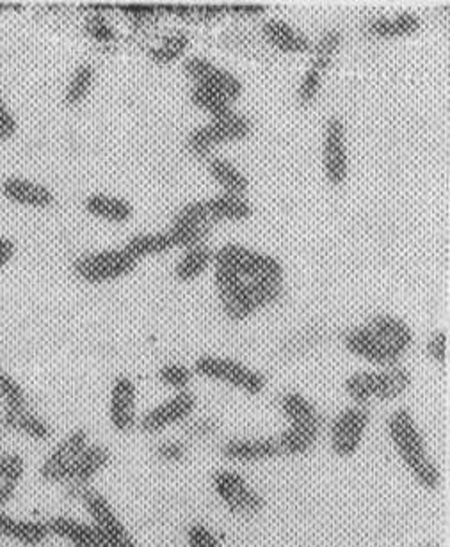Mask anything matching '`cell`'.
Returning a JSON list of instances; mask_svg holds the SVG:
<instances>
[{"label":"cell","mask_w":450,"mask_h":547,"mask_svg":"<svg viewBox=\"0 0 450 547\" xmlns=\"http://www.w3.org/2000/svg\"><path fill=\"white\" fill-rule=\"evenodd\" d=\"M411 343L413 333L408 324L390 315L370 318L365 326L356 327L344 336V345L353 356L379 366L399 363Z\"/></svg>","instance_id":"1"},{"label":"cell","mask_w":450,"mask_h":547,"mask_svg":"<svg viewBox=\"0 0 450 547\" xmlns=\"http://www.w3.org/2000/svg\"><path fill=\"white\" fill-rule=\"evenodd\" d=\"M386 432L404 468L422 489L434 492L442 484V473L427 452L426 439L408 409H397L386 421Z\"/></svg>","instance_id":"2"},{"label":"cell","mask_w":450,"mask_h":547,"mask_svg":"<svg viewBox=\"0 0 450 547\" xmlns=\"http://www.w3.org/2000/svg\"><path fill=\"white\" fill-rule=\"evenodd\" d=\"M79 501L86 508L91 524L100 535L104 547H139L129 528L114 510L111 501L107 500L102 492L88 487L82 492Z\"/></svg>","instance_id":"3"},{"label":"cell","mask_w":450,"mask_h":547,"mask_svg":"<svg viewBox=\"0 0 450 547\" xmlns=\"http://www.w3.org/2000/svg\"><path fill=\"white\" fill-rule=\"evenodd\" d=\"M212 487L217 498L230 514L239 517L257 516L266 505L264 496L234 469H219L212 475Z\"/></svg>","instance_id":"4"},{"label":"cell","mask_w":450,"mask_h":547,"mask_svg":"<svg viewBox=\"0 0 450 547\" xmlns=\"http://www.w3.org/2000/svg\"><path fill=\"white\" fill-rule=\"evenodd\" d=\"M194 370L205 379L241 389L246 395H260L266 389V377L262 373L228 357H200L194 363Z\"/></svg>","instance_id":"5"},{"label":"cell","mask_w":450,"mask_h":547,"mask_svg":"<svg viewBox=\"0 0 450 547\" xmlns=\"http://www.w3.org/2000/svg\"><path fill=\"white\" fill-rule=\"evenodd\" d=\"M134 260L125 249H107L98 253L84 254L73 262V272L77 278L91 283L102 285L130 274L137 267Z\"/></svg>","instance_id":"6"},{"label":"cell","mask_w":450,"mask_h":547,"mask_svg":"<svg viewBox=\"0 0 450 547\" xmlns=\"http://www.w3.org/2000/svg\"><path fill=\"white\" fill-rule=\"evenodd\" d=\"M251 134L250 119L244 118L241 114L230 112L228 116L221 119H214L210 125L196 128L187 137V148L198 159L209 157L210 151L217 144L232 143L241 141Z\"/></svg>","instance_id":"7"},{"label":"cell","mask_w":450,"mask_h":547,"mask_svg":"<svg viewBox=\"0 0 450 547\" xmlns=\"http://www.w3.org/2000/svg\"><path fill=\"white\" fill-rule=\"evenodd\" d=\"M216 267L232 270L239 276H248V278H276L282 279L283 267L269 254L258 253L248 247L239 246V244H228L217 251Z\"/></svg>","instance_id":"8"},{"label":"cell","mask_w":450,"mask_h":547,"mask_svg":"<svg viewBox=\"0 0 450 547\" xmlns=\"http://www.w3.org/2000/svg\"><path fill=\"white\" fill-rule=\"evenodd\" d=\"M370 413L365 405H351L331 423V452L340 459H349L362 448L363 439L369 429Z\"/></svg>","instance_id":"9"},{"label":"cell","mask_w":450,"mask_h":547,"mask_svg":"<svg viewBox=\"0 0 450 547\" xmlns=\"http://www.w3.org/2000/svg\"><path fill=\"white\" fill-rule=\"evenodd\" d=\"M91 443L88 430L75 429L63 437L50 450L49 455L40 464V478L52 485H65L72 475L73 466L81 457L84 448Z\"/></svg>","instance_id":"10"},{"label":"cell","mask_w":450,"mask_h":547,"mask_svg":"<svg viewBox=\"0 0 450 547\" xmlns=\"http://www.w3.org/2000/svg\"><path fill=\"white\" fill-rule=\"evenodd\" d=\"M198 400L191 391H178L175 397L164 400L162 404L155 405L152 411L137 420V427L141 432L155 436L161 434L169 427H175L178 423H184L193 416Z\"/></svg>","instance_id":"11"},{"label":"cell","mask_w":450,"mask_h":547,"mask_svg":"<svg viewBox=\"0 0 450 547\" xmlns=\"http://www.w3.org/2000/svg\"><path fill=\"white\" fill-rule=\"evenodd\" d=\"M111 450L100 443H89L81 457L75 462L72 469V475L68 478L63 487L66 489V494L79 501L82 492L91 487V482L111 464Z\"/></svg>","instance_id":"12"},{"label":"cell","mask_w":450,"mask_h":547,"mask_svg":"<svg viewBox=\"0 0 450 547\" xmlns=\"http://www.w3.org/2000/svg\"><path fill=\"white\" fill-rule=\"evenodd\" d=\"M185 73L196 82V86L214 91L223 96L226 102H234L242 93V84L235 79L232 73L217 68L216 64L210 63L203 57H191L184 64Z\"/></svg>","instance_id":"13"},{"label":"cell","mask_w":450,"mask_h":547,"mask_svg":"<svg viewBox=\"0 0 450 547\" xmlns=\"http://www.w3.org/2000/svg\"><path fill=\"white\" fill-rule=\"evenodd\" d=\"M109 421L120 434H129L137 427V389L130 377H116L109 397Z\"/></svg>","instance_id":"14"},{"label":"cell","mask_w":450,"mask_h":547,"mask_svg":"<svg viewBox=\"0 0 450 547\" xmlns=\"http://www.w3.org/2000/svg\"><path fill=\"white\" fill-rule=\"evenodd\" d=\"M216 288L226 317L242 322L251 317L255 308L246 294V281L232 270L216 267Z\"/></svg>","instance_id":"15"},{"label":"cell","mask_w":450,"mask_h":547,"mask_svg":"<svg viewBox=\"0 0 450 547\" xmlns=\"http://www.w3.org/2000/svg\"><path fill=\"white\" fill-rule=\"evenodd\" d=\"M346 127L342 119L331 118L324 134V173L331 185H342L347 180Z\"/></svg>","instance_id":"16"},{"label":"cell","mask_w":450,"mask_h":547,"mask_svg":"<svg viewBox=\"0 0 450 547\" xmlns=\"http://www.w3.org/2000/svg\"><path fill=\"white\" fill-rule=\"evenodd\" d=\"M0 194L6 201L17 207L34 208L43 210L54 205V192L43 183L34 182L24 176H8L0 183Z\"/></svg>","instance_id":"17"},{"label":"cell","mask_w":450,"mask_h":547,"mask_svg":"<svg viewBox=\"0 0 450 547\" xmlns=\"http://www.w3.org/2000/svg\"><path fill=\"white\" fill-rule=\"evenodd\" d=\"M221 455L228 462L255 464L280 457V446L276 437H235L221 446Z\"/></svg>","instance_id":"18"},{"label":"cell","mask_w":450,"mask_h":547,"mask_svg":"<svg viewBox=\"0 0 450 547\" xmlns=\"http://www.w3.org/2000/svg\"><path fill=\"white\" fill-rule=\"evenodd\" d=\"M0 425L9 432L20 434V436L27 437L36 443H45L54 434L49 421L40 414L34 413L29 405L15 407V409H4L2 416H0Z\"/></svg>","instance_id":"19"},{"label":"cell","mask_w":450,"mask_h":547,"mask_svg":"<svg viewBox=\"0 0 450 547\" xmlns=\"http://www.w3.org/2000/svg\"><path fill=\"white\" fill-rule=\"evenodd\" d=\"M50 537L65 540L72 547H104L93 524L72 516H54L49 521Z\"/></svg>","instance_id":"20"},{"label":"cell","mask_w":450,"mask_h":547,"mask_svg":"<svg viewBox=\"0 0 450 547\" xmlns=\"http://www.w3.org/2000/svg\"><path fill=\"white\" fill-rule=\"evenodd\" d=\"M322 423H289V427L276 437L280 453L287 457H301L314 450L321 436Z\"/></svg>","instance_id":"21"},{"label":"cell","mask_w":450,"mask_h":547,"mask_svg":"<svg viewBox=\"0 0 450 547\" xmlns=\"http://www.w3.org/2000/svg\"><path fill=\"white\" fill-rule=\"evenodd\" d=\"M25 476V459L18 452H4L0 457V508H6L15 501L18 487Z\"/></svg>","instance_id":"22"},{"label":"cell","mask_w":450,"mask_h":547,"mask_svg":"<svg viewBox=\"0 0 450 547\" xmlns=\"http://www.w3.org/2000/svg\"><path fill=\"white\" fill-rule=\"evenodd\" d=\"M411 386V373L401 363L383 366V370L376 372V400L392 402L402 397Z\"/></svg>","instance_id":"23"},{"label":"cell","mask_w":450,"mask_h":547,"mask_svg":"<svg viewBox=\"0 0 450 547\" xmlns=\"http://www.w3.org/2000/svg\"><path fill=\"white\" fill-rule=\"evenodd\" d=\"M264 36L274 48L287 52V54H303L312 48V43L305 34L296 31L283 20H269L264 25Z\"/></svg>","instance_id":"24"},{"label":"cell","mask_w":450,"mask_h":547,"mask_svg":"<svg viewBox=\"0 0 450 547\" xmlns=\"http://www.w3.org/2000/svg\"><path fill=\"white\" fill-rule=\"evenodd\" d=\"M84 208L89 215L102 219L107 222H127L129 221L134 210L129 201L125 199L116 198V196H109V194H93L84 201Z\"/></svg>","instance_id":"25"},{"label":"cell","mask_w":450,"mask_h":547,"mask_svg":"<svg viewBox=\"0 0 450 547\" xmlns=\"http://www.w3.org/2000/svg\"><path fill=\"white\" fill-rule=\"evenodd\" d=\"M207 212H209L210 221H244L250 217L253 208L250 203L242 196H217V198L207 199Z\"/></svg>","instance_id":"26"},{"label":"cell","mask_w":450,"mask_h":547,"mask_svg":"<svg viewBox=\"0 0 450 547\" xmlns=\"http://www.w3.org/2000/svg\"><path fill=\"white\" fill-rule=\"evenodd\" d=\"M50 539L49 524L41 519L15 517L9 540L24 547H40Z\"/></svg>","instance_id":"27"},{"label":"cell","mask_w":450,"mask_h":547,"mask_svg":"<svg viewBox=\"0 0 450 547\" xmlns=\"http://www.w3.org/2000/svg\"><path fill=\"white\" fill-rule=\"evenodd\" d=\"M418 27H420V20L417 16L404 13V15L394 16V18L372 20L369 24V32L376 38L388 40V38L410 36L413 32L418 31Z\"/></svg>","instance_id":"28"},{"label":"cell","mask_w":450,"mask_h":547,"mask_svg":"<svg viewBox=\"0 0 450 547\" xmlns=\"http://www.w3.org/2000/svg\"><path fill=\"white\" fill-rule=\"evenodd\" d=\"M175 247L169 233H143L130 238L127 246L123 247L134 260H143L146 256L168 253Z\"/></svg>","instance_id":"29"},{"label":"cell","mask_w":450,"mask_h":547,"mask_svg":"<svg viewBox=\"0 0 450 547\" xmlns=\"http://www.w3.org/2000/svg\"><path fill=\"white\" fill-rule=\"evenodd\" d=\"M209 171L212 178L225 189L226 194L242 196L250 189L248 178L242 175L241 171L234 164H230L228 160H210Z\"/></svg>","instance_id":"30"},{"label":"cell","mask_w":450,"mask_h":547,"mask_svg":"<svg viewBox=\"0 0 450 547\" xmlns=\"http://www.w3.org/2000/svg\"><path fill=\"white\" fill-rule=\"evenodd\" d=\"M280 407L289 423H322L317 407L298 391L285 393L280 400Z\"/></svg>","instance_id":"31"},{"label":"cell","mask_w":450,"mask_h":547,"mask_svg":"<svg viewBox=\"0 0 450 547\" xmlns=\"http://www.w3.org/2000/svg\"><path fill=\"white\" fill-rule=\"evenodd\" d=\"M246 294L250 297L251 306L258 308H266L283 295L282 279L276 278H253L246 283Z\"/></svg>","instance_id":"32"},{"label":"cell","mask_w":450,"mask_h":547,"mask_svg":"<svg viewBox=\"0 0 450 547\" xmlns=\"http://www.w3.org/2000/svg\"><path fill=\"white\" fill-rule=\"evenodd\" d=\"M210 260H212V251L209 247H205L203 244L189 247L187 253L182 256V260L178 262L175 276H177L178 281L189 283V281H193L200 274H203V270L207 269Z\"/></svg>","instance_id":"33"},{"label":"cell","mask_w":450,"mask_h":547,"mask_svg":"<svg viewBox=\"0 0 450 547\" xmlns=\"http://www.w3.org/2000/svg\"><path fill=\"white\" fill-rule=\"evenodd\" d=\"M95 84V68L91 64H81L68 80L65 91V104L77 107L88 98Z\"/></svg>","instance_id":"34"},{"label":"cell","mask_w":450,"mask_h":547,"mask_svg":"<svg viewBox=\"0 0 450 547\" xmlns=\"http://www.w3.org/2000/svg\"><path fill=\"white\" fill-rule=\"evenodd\" d=\"M346 393L354 405H367L376 400V372H356L346 379Z\"/></svg>","instance_id":"35"},{"label":"cell","mask_w":450,"mask_h":547,"mask_svg":"<svg viewBox=\"0 0 450 547\" xmlns=\"http://www.w3.org/2000/svg\"><path fill=\"white\" fill-rule=\"evenodd\" d=\"M342 47V32L333 29L326 34H322L321 40L317 43L314 50V68L315 72L324 73L331 66L333 57L337 56L338 50Z\"/></svg>","instance_id":"36"},{"label":"cell","mask_w":450,"mask_h":547,"mask_svg":"<svg viewBox=\"0 0 450 547\" xmlns=\"http://www.w3.org/2000/svg\"><path fill=\"white\" fill-rule=\"evenodd\" d=\"M191 100H193L194 105H198L203 111L209 112L214 119L225 118L232 112L230 105L223 96H219L214 91L203 88V86H194L193 91H191Z\"/></svg>","instance_id":"37"},{"label":"cell","mask_w":450,"mask_h":547,"mask_svg":"<svg viewBox=\"0 0 450 547\" xmlns=\"http://www.w3.org/2000/svg\"><path fill=\"white\" fill-rule=\"evenodd\" d=\"M189 47V38L184 32H175L162 41L157 48H152L150 57L157 64H169L177 61L178 57L184 54Z\"/></svg>","instance_id":"38"},{"label":"cell","mask_w":450,"mask_h":547,"mask_svg":"<svg viewBox=\"0 0 450 547\" xmlns=\"http://www.w3.org/2000/svg\"><path fill=\"white\" fill-rule=\"evenodd\" d=\"M191 379H193V372L187 366L178 365V363H169L159 370V381L164 386L177 391H185V388L191 384Z\"/></svg>","instance_id":"39"},{"label":"cell","mask_w":450,"mask_h":547,"mask_svg":"<svg viewBox=\"0 0 450 547\" xmlns=\"http://www.w3.org/2000/svg\"><path fill=\"white\" fill-rule=\"evenodd\" d=\"M155 457L162 460V462H168V464H178L187 457V444L180 439H168V441H162V443L155 446Z\"/></svg>","instance_id":"40"},{"label":"cell","mask_w":450,"mask_h":547,"mask_svg":"<svg viewBox=\"0 0 450 547\" xmlns=\"http://www.w3.org/2000/svg\"><path fill=\"white\" fill-rule=\"evenodd\" d=\"M187 547H221V542L209 526L194 523L187 530Z\"/></svg>","instance_id":"41"},{"label":"cell","mask_w":450,"mask_h":547,"mask_svg":"<svg viewBox=\"0 0 450 547\" xmlns=\"http://www.w3.org/2000/svg\"><path fill=\"white\" fill-rule=\"evenodd\" d=\"M321 77V73L315 72L314 68L305 73L298 91L299 104L310 105L314 102L321 91Z\"/></svg>","instance_id":"42"},{"label":"cell","mask_w":450,"mask_h":547,"mask_svg":"<svg viewBox=\"0 0 450 547\" xmlns=\"http://www.w3.org/2000/svg\"><path fill=\"white\" fill-rule=\"evenodd\" d=\"M84 27H86L89 38L98 41V43H111V41L116 40L114 29L111 25L107 24L104 16H91Z\"/></svg>","instance_id":"43"},{"label":"cell","mask_w":450,"mask_h":547,"mask_svg":"<svg viewBox=\"0 0 450 547\" xmlns=\"http://www.w3.org/2000/svg\"><path fill=\"white\" fill-rule=\"evenodd\" d=\"M18 132V121L15 114L9 111L6 100L0 96V143H6Z\"/></svg>","instance_id":"44"},{"label":"cell","mask_w":450,"mask_h":547,"mask_svg":"<svg viewBox=\"0 0 450 547\" xmlns=\"http://www.w3.org/2000/svg\"><path fill=\"white\" fill-rule=\"evenodd\" d=\"M427 356L436 361L438 365H447V334L436 333L427 341Z\"/></svg>","instance_id":"45"},{"label":"cell","mask_w":450,"mask_h":547,"mask_svg":"<svg viewBox=\"0 0 450 547\" xmlns=\"http://www.w3.org/2000/svg\"><path fill=\"white\" fill-rule=\"evenodd\" d=\"M189 437H194V439H205V437L214 436L217 432V423L214 420H196L191 421L187 425V430H185Z\"/></svg>","instance_id":"46"},{"label":"cell","mask_w":450,"mask_h":547,"mask_svg":"<svg viewBox=\"0 0 450 547\" xmlns=\"http://www.w3.org/2000/svg\"><path fill=\"white\" fill-rule=\"evenodd\" d=\"M118 9L123 11L125 15H129L130 18H136V20H148V18L162 13V6L161 8H157V6H137V4H132V6H118Z\"/></svg>","instance_id":"47"},{"label":"cell","mask_w":450,"mask_h":547,"mask_svg":"<svg viewBox=\"0 0 450 547\" xmlns=\"http://www.w3.org/2000/svg\"><path fill=\"white\" fill-rule=\"evenodd\" d=\"M15 254H17L15 242L11 238L0 235V272L8 267L11 260L15 258Z\"/></svg>","instance_id":"48"},{"label":"cell","mask_w":450,"mask_h":547,"mask_svg":"<svg viewBox=\"0 0 450 547\" xmlns=\"http://www.w3.org/2000/svg\"><path fill=\"white\" fill-rule=\"evenodd\" d=\"M226 11H232V13H239V15H258L264 11V6H250V4H242V6H226Z\"/></svg>","instance_id":"49"},{"label":"cell","mask_w":450,"mask_h":547,"mask_svg":"<svg viewBox=\"0 0 450 547\" xmlns=\"http://www.w3.org/2000/svg\"><path fill=\"white\" fill-rule=\"evenodd\" d=\"M9 9H20L18 4H8V2H0V13L2 11H9Z\"/></svg>","instance_id":"50"},{"label":"cell","mask_w":450,"mask_h":547,"mask_svg":"<svg viewBox=\"0 0 450 547\" xmlns=\"http://www.w3.org/2000/svg\"><path fill=\"white\" fill-rule=\"evenodd\" d=\"M2 453H4V452H2V450H0V457H2Z\"/></svg>","instance_id":"51"},{"label":"cell","mask_w":450,"mask_h":547,"mask_svg":"<svg viewBox=\"0 0 450 547\" xmlns=\"http://www.w3.org/2000/svg\"><path fill=\"white\" fill-rule=\"evenodd\" d=\"M426 547H438V546H426Z\"/></svg>","instance_id":"52"},{"label":"cell","mask_w":450,"mask_h":547,"mask_svg":"<svg viewBox=\"0 0 450 547\" xmlns=\"http://www.w3.org/2000/svg\"><path fill=\"white\" fill-rule=\"evenodd\" d=\"M0 547H2V544H0Z\"/></svg>","instance_id":"53"}]
</instances>
